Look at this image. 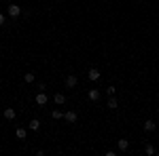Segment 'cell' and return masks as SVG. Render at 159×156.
<instances>
[{
    "label": "cell",
    "mask_w": 159,
    "mask_h": 156,
    "mask_svg": "<svg viewBox=\"0 0 159 156\" xmlns=\"http://www.w3.org/2000/svg\"><path fill=\"white\" fill-rule=\"evenodd\" d=\"M155 154H157V156H159V150H157V152H155Z\"/></svg>",
    "instance_id": "cell-19"
},
{
    "label": "cell",
    "mask_w": 159,
    "mask_h": 156,
    "mask_svg": "<svg viewBox=\"0 0 159 156\" xmlns=\"http://www.w3.org/2000/svg\"><path fill=\"white\" fill-rule=\"evenodd\" d=\"M7 23V17H4V13H0V25Z\"/></svg>",
    "instance_id": "cell-17"
},
{
    "label": "cell",
    "mask_w": 159,
    "mask_h": 156,
    "mask_svg": "<svg viewBox=\"0 0 159 156\" xmlns=\"http://www.w3.org/2000/svg\"><path fill=\"white\" fill-rule=\"evenodd\" d=\"M28 129H30V131H38V129H40V120L32 118L30 122H28Z\"/></svg>",
    "instance_id": "cell-8"
},
{
    "label": "cell",
    "mask_w": 159,
    "mask_h": 156,
    "mask_svg": "<svg viewBox=\"0 0 159 156\" xmlns=\"http://www.w3.org/2000/svg\"><path fill=\"white\" fill-rule=\"evenodd\" d=\"M142 127H144V131H147V133H153L155 129H157L155 120H151V118H148V120H144V124H142Z\"/></svg>",
    "instance_id": "cell-4"
},
{
    "label": "cell",
    "mask_w": 159,
    "mask_h": 156,
    "mask_svg": "<svg viewBox=\"0 0 159 156\" xmlns=\"http://www.w3.org/2000/svg\"><path fill=\"white\" fill-rule=\"evenodd\" d=\"M76 82H79L76 74H68V76H66V89H72V86H76Z\"/></svg>",
    "instance_id": "cell-3"
},
{
    "label": "cell",
    "mask_w": 159,
    "mask_h": 156,
    "mask_svg": "<svg viewBox=\"0 0 159 156\" xmlns=\"http://www.w3.org/2000/svg\"><path fill=\"white\" fill-rule=\"evenodd\" d=\"M100 76H102V74H100L98 68H91V70L87 72V78H89V80H100Z\"/></svg>",
    "instance_id": "cell-5"
},
{
    "label": "cell",
    "mask_w": 159,
    "mask_h": 156,
    "mask_svg": "<svg viewBox=\"0 0 159 156\" xmlns=\"http://www.w3.org/2000/svg\"><path fill=\"white\" fill-rule=\"evenodd\" d=\"M34 101H36L38 106H47V101H49V97H47V93L45 91H40L36 97H34Z\"/></svg>",
    "instance_id": "cell-2"
},
{
    "label": "cell",
    "mask_w": 159,
    "mask_h": 156,
    "mask_svg": "<svg viewBox=\"0 0 159 156\" xmlns=\"http://www.w3.org/2000/svg\"><path fill=\"white\" fill-rule=\"evenodd\" d=\"M53 101H55V106H64L66 103V95L64 93H55L53 95Z\"/></svg>",
    "instance_id": "cell-7"
},
{
    "label": "cell",
    "mask_w": 159,
    "mask_h": 156,
    "mask_svg": "<svg viewBox=\"0 0 159 156\" xmlns=\"http://www.w3.org/2000/svg\"><path fill=\"white\" fill-rule=\"evenodd\" d=\"M117 148H119L121 152H125V150L129 148V141H127V139H119V141H117Z\"/></svg>",
    "instance_id": "cell-11"
},
{
    "label": "cell",
    "mask_w": 159,
    "mask_h": 156,
    "mask_svg": "<svg viewBox=\"0 0 159 156\" xmlns=\"http://www.w3.org/2000/svg\"><path fill=\"white\" fill-rule=\"evenodd\" d=\"M64 118H66V122H76V112H74V110H68V112L64 114Z\"/></svg>",
    "instance_id": "cell-9"
},
{
    "label": "cell",
    "mask_w": 159,
    "mask_h": 156,
    "mask_svg": "<svg viewBox=\"0 0 159 156\" xmlns=\"http://www.w3.org/2000/svg\"><path fill=\"white\" fill-rule=\"evenodd\" d=\"M117 106H119V103H117V99H115V97H110V99H108V110H117Z\"/></svg>",
    "instance_id": "cell-16"
},
{
    "label": "cell",
    "mask_w": 159,
    "mask_h": 156,
    "mask_svg": "<svg viewBox=\"0 0 159 156\" xmlns=\"http://www.w3.org/2000/svg\"><path fill=\"white\" fill-rule=\"evenodd\" d=\"M7 15H9L11 19H17V17L21 15V6H19V4H9V6H7Z\"/></svg>",
    "instance_id": "cell-1"
},
{
    "label": "cell",
    "mask_w": 159,
    "mask_h": 156,
    "mask_svg": "<svg viewBox=\"0 0 159 156\" xmlns=\"http://www.w3.org/2000/svg\"><path fill=\"white\" fill-rule=\"evenodd\" d=\"M61 2H64V0H61Z\"/></svg>",
    "instance_id": "cell-20"
},
{
    "label": "cell",
    "mask_w": 159,
    "mask_h": 156,
    "mask_svg": "<svg viewBox=\"0 0 159 156\" xmlns=\"http://www.w3.org/2000/svg\"><path fill=\"white\" fill-rule=\"evenodd\" d=\"M34 78H36V76H34V74H32V72L24 74V80H25V82H28V84H30V82H34Z\"/></svg>",
    "instance_id": "cell-14"
},
{
    "label": "cell",
    "mask_w": 159,
    "mask_h": 156,
    "mask_svg": "<svg viewBox=\"0 0 159 156\" xmlns=\"http://www.w3.org/2000/svg\"><path fill=\"white\" fill-rule=\"evenodd\" d=\"M155 152H157V150H155V145H153V144H147V148H144V154H147V156H153Z\"/></svg>",
    "instance_id": "cell-13"
},
{
    "label": "cell",
    "mask_w": 159,
    "mask_h": 156,
    "mask_svg": "<svg viewBox=\"0 0 159 156\" xmlns=\"http://www.w3.org/2000/svg\"><path fill=\"white\" fill-rule=\"evenodd\" d=\"M15 135H17V139H25V135H28V131H25L24 127H17V131H15Z\"/></svg>",
    "instance_id": "cell-12"
},
{
    "label": "cell",
    "mask_w": 159,
    "mask_h": 156,
    "mask_svg": "<svg viewBox=\"0 0 159 156\" xmlns=\"http://www.w3.org/2000/svg\"><path fill=\"white\" fill-rule=\"evenodd\" d=\"M115 91H117L115 86H108V89H106V93H108V95H115Z\"/></svg>",
    "instance_id": "cell-18"
},
{
    "label": "cell",
    "mask_w": 159,
    "mask_h": 156,
    "mask_svg": "<svg viewBox=\"0 0 159 156\" xmlns=\"http://www.w3.org/2000/svg\"><path fill=\"white\" fill-rule=\"evenodd\" d=\"M51 116H53L55 120H60V118H64V112H61V110H53V112H51Z\"/></svg>",
    "instance_id": "cell-15"
},
{
    "label": "cell",
    "mask_w": 159,
    "mask_h": 156,
    "mask_svg": "<svg viewBox=\"0 0 159 156\" xmlns=\"http://www.w3.org/2000/svg\"><path fill=\"white\" fill-rule=\"evenodd\" d=\"M100 95H102V93H100L98 89H91V91H87V97H89V101H98Z\"/></svg>",
    "instance_id": "cell-6"
},
{
    "label": "cell",
    "mask_w": 159,
    "mask_h": 156,
    "mask_svg": "<svg viewBox=\"0 0 159 156\" xmlns=\"http://www.w3.org/2000/svg\"><path fill=\"white\" fill-rule=\"evenodd\" d=\"M15 116H17V112H15L13 108H7V110H4V118H7V120H15Z\"/></svg>",
    "instance_id": "cell-10"
}]
</instances>
